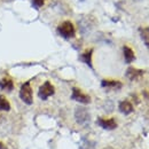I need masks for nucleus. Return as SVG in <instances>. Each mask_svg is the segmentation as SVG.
Wrapping results in <instances>:
<instances>
[{
    "mask_svg": "<svg viewBox=\"0 0 149 149\" xmlns=\"http://www.w3.org/2000/svg\"><path fill=\"white\" fill-rule=\"evenodd\" d=\"M101 85H102L103 87H110V88H120V87H122V83H120V81H117V80H108V79L102 80Z\"/></svg>",
    "mask_w": 149,
    "mask_h": 149,
    "instance_id": "obj_11",
    "label": "nucleus"
},
{
    "mask_svg": "<svg viewBox=\"0 0 149 149\" xmlns=\"http://www.w3.org/2000/svg\"><path fill=\"white\" fill-rule=\"evenodd\" d=\"M19 97L22 99V101L26 104H32L33 102V96H32V88L30 86V83L26 81L21 86L19 90Z\"/></svg>",
    "mask_w": 149,
    "mask_h": 149,
    "instance_id": "obj_2",
    "label": "nucleus"
},
{
    "mask_svg": "<svg viewBox=\"0 0 149 149\" xmlns=\"http://www.w3.org/2000/svg\"><path fill=\"white\" fill-rule=\"evenodd\" d=\"M119 111L123 112L124 115H129L133 111V106L129 101H122L119 103Z\"/></svg>",
    "mask_w": 149,
    "mask_h": 149,
    "instance_id": "obj_8",
    "label": "nucleus"
},
{
    "mask_svg": "<svg viewBox=\"0 0 149 149\" xmlns=\"http://www.w3.org/2000/svg\"><path fill=\"white\" fill-rule=\"evenodd\" d=\"M142 74H143L142 70H139V69H135V68H129L127 71H126V77L131 80H135L139 77H141Z\"/></svg>",
    "mask_w": 149,
    "mask_h": 149,
    "instance_id": "obj_7",
    "label": "nucleus"
},
{
    "mask_svg": "<svg viewBox=\"0 0 149 149\" xmlns=\"http://www.w3.org/2000/svg\"><path fill=\"white\" fill-rule=\"evenodd\" d=\"M32 3L35 7H41L44 3H45V0H32Z\"/></svg>",
    "mask_w": 149,
    "mask_h": 149,
    "instance_id": "obj_15",
    "label": "nucleus"
},
{
    "mask_svg": "<svg viewBox=\"0 0 149 149\" xmlns=\"http://www.w3.org/2000/svg\"><path fill=\"white\" fill-rule=\"evenodd\" d=\"M74 118H76V122L78 124H80V125H87L90 123L91 116H90V112L87 111L86 108L78 107L74 110Z\"/></svg>",
    "mask_w": 149,
    "mask_h": 149,
    "instance_id": "obj_3",
    "label": "nucleus"
},
{
    "mask_svg": "<svg viewBox=\"0 0 149 149\" xmlns=\"http://www.w3.org/2000/svg\"><path fill=\"white\" fill-rule=\"evenodd\" d=\"M71 97L74 100H76V101L83 103V104H87V103L91 102V97L87 94H84L79 88H77V87L72 88V95H71Z\"/></svg>",
    "mask_w": 149,
    "mask_h": 149,
    "instance_id": "obj_5",
    "label": "nucleus"
},
{
    "mask_svg": "<svg viewBox=\"0 0 149 149\" xmlns=\"http://www.w3.org/2000/svg\"><path fill=\"white\" fill-rule=\"evenodd\" d=\"M146 45H147V46L149 47V42H146Z\"/></svg>",
    "mask_w": 149,
    "mask_h": 149,
    "instance_id": "obj_17",
    "label": "nucleus"
},
{
    "mask_svg": "<svg viewBox=\"0 0 149 149\" xmlns=\"http://www.w3.org/2000/svg\"><path fill=\"white\" fill-rule=\"evenodd\" d=\"M140 35H141V38L145 40V42H149V28H141Z\"/></svg>",
    "mask_w": 149,
    "mask_h": 149,
    "instance_id": "obj_14",
    "label": "nucleus"
},
{
    "mask_svg": "<svg viewBox=\"0 0 149 149\" xmlns=\"http://www.w3.org/2000/svg\"><path fill=\"white\" fill-rule=\"evenodd\" d=\"M0 88L10 92V91L14 88V83H13V80L9 79V78H2V79L0 80Z\"/></svg>",
    "mask_w": 149,
    "mask_h": 149,
    "instance_id": "obj_9",
    "label": "nucleus"
},
{
    "mask_svg": "<svg viewBox=\"0 0 149 149\" xmlns=\"http://www.w3.org/2000/svg\"><path fill=\"white\" fill-rule=\"evenodd\" d=\"M97 124L104 130H115L117 127V123H116V120L113 118H109V119L99 118L97 119Z\"/></svg>",
    "mask_w": 149,
    "mask_h": 149,
    "instance_id": "obj_6",
    "label": "nucleus"
},
{
    "mask_svg": "<svg viewBox=\"0 0 149 149\" xmlns=\"http://www.w3.org/2000/svg\"><path fill=\"white\" fill-rule=\"evenodd\" d=\"M54 92H55L54 86H53L49 81H45V83L40 86L39 92H38V95H39V97H40L41 100H46L47 97L52 96V95L54 94Z\"/></svg>",
    "mask_w": 149,
    "mask_h": 149,
    "instance_id": "obj_4",
    "label": "nucleus"
},
{
    "mask_svg": "<svg viewBox=\"0 0 149 149\" xmlns=\"http://www.w3.org/2000/svg\"><path fill=\"white\" fill-rule=\"evenodd\" d=\"M57 32L63 38L69 39V38H72L74 36L76 30H74V24L70 21H64L57 26Z\"/></svg>",
    "mask_w": 149,
    "mask_h": 149,
    "instance_id": "obj_1",
    "label": "nucleus"
},
{
    "mask_svg": "<svg viewBox=\"0 0 149 149\" xmlns=\"http://www.w3.org/2000/svg\"><path fill=\"white\" fill-rule=\"evenodd\" d=\"M0 110H3V111L10 110V104H9L8 100L2 95H0Z\"/></svg>",
    "mask_w": 149,
    "mask_h": 149,
    "instance_id": "obj_13",
    "label": "nucleus"
},
{
    "mask_svg": "<svg viewBox=\"0 0 149 149\" xmlns=\"http://www.w3.org/2000/svg\"><path fill=\"white\" fill-rule=\"evenodd\" d=\"M123 52H124L125 61H126L127 63H131V62L134 61L135 55H134V52H133V49H132L131 47H129V46H124V47H123Z\"/></svg>",
    "mask_w": 149,
    "mask_h": 149,
    "instance_id": "obj_10",
    "label": "nucleus"
},
{
    "mask_svg": "<svg viewBox=\"0 0 149 149\" xmlns=\"http://www.w3.org/2000/svg\"><path fill=\"white\" fill-rule=\"evenodd\" d=\"M92 53H93V49L91 48V49L86 51L85 53H83V55L80 56L81 61H83V62H85L86 64H88L91 68H92Z\"/></svg>",
    "mask_w": 149,
    "mask_h": 149,
    "instance_id": "obj_12",
    "label": "nucleus"
},
{
    "mask_svg": "<svg viewBox=\"0 0 149 149\" xmlns=\"http://www.w3.org/2000/svg\"><path fill=\"white\" fill-rule=\"evenodd\" d=\"M0 149H3V143L2 142H0Z\"/></svg>",
    "mask_w": 149,
    "mask_h": 149,
    "instance_id": "obj_16",
    "label": "nucleus"
}]
</instances>
